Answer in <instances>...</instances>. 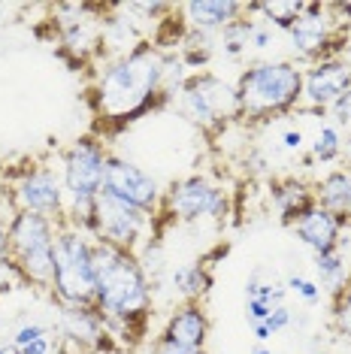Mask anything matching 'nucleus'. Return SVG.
<instances>
[{"instance_id":"34","label":"nucleus","mask_w":351,"mask_h":354,"mask_svg":"<svg viewBox=\"0 0 351 354\" xmlns=\"http://www.w3.org/2000/svg\"><path fill=\"white\" fill-rule=\"evenodd\" d=\"M6 224H0V267H10V233H6Z\"/></svg>"},{"instance_id":"28","label":"nucleus","mask_w":351,"mask_h":354,"mask_svg":"<svg viewBox=\"0 0 351 354\" xmlns=\"http://www.w3.org/2000/svg\"><path fill=\"white\" fill-rule=\"evenodd\" d=\"M273 28L263 25V21H249V34H245V46L249 49H269L273 46Z\"/></svg>"},{"instance_id":"11","label":"nucleus","mask_w":351,"mask_h":354,"mask_svg":"<svg viewBox=\"0 0 351 354\" xmlns=\"http://www.w3.org/2000/svg\"><path fill=\"white\" fill-rule=\"evenodd\" d=\"M327 12H330V6H324V3H306L303 15L288 28L291 49L309 64L336 58V49H339L336 21L339 19H327Z\"/></svg>"},{"instance_id":"6","label":"nucleus","mask_w":351,"mask_h":354,"mask_svg":"<svg viewBox=\"0 0 351 354\" xmlns=\"http://www.w3.org/2000/svg\"><path fill=\"white\" fill-rule=\"evenodd\" d=\"M179 109L200 131L218 133L227 122L239 118L236 85L225 82L215 73H191L185 88L179 91Z\"/></svg>"},{"instance_id":"15","label":"nucleus","mask_w":351,"mask_h":354,"mask_svg":"<svg viewBox=\"0 0 351 354\" xmlns=\"http://www.w3.org/2000/svg\"><path fill=\"white\" fill-rule=\"evenodd\" d=\"M245 3L236 0H191L182 3V21H185L188 34H221L225 28H230L236 19H243Z\"/></svg>"},{"instance_id":"33","label":"nucleus","mask_w":351,"mask_h":354,"mask_svg":"<svg viewBox=\"0 0 351 354\" xmlns=\"http://www.w3.org/2000/svg\"><path fill=\"white\" fill-rule=\"evenodd\" d=\"M79 354H131V351H124L122 345L113 342V339L106 336V339H103L100 345H94V348H88V351H79Z\"/></svg>"},{"instance_id":"21","label":"nucleus","mask_w":351,"mask_h":354,"mask_svg":"<svg viewBox=\"0 0 351 354\" xmlns=\"http://www.w3.org/2000/svg\"><path fill=\"white\" fill-rule=\"evenodd\" d=\"M245 10L252 15H260L263 25L288 30L306 10V0H263V3L254 0V3H245Z\"/></svg>"},{"instance_id":"25","label":"nucleus","mask_w":351,"mask_h":354,"mask_svg":"<svg viewBox=\"0 0 351 354\" xmlns=\"http://www.w3.org/2000/svg\"><path fill=\"white\" fill-rule=\"evenodd\" d=\"M333 327H336L345 339H351V291L348 288L333 294Z\"/></svg>"},{"instance_id":"23","label":"nucleus","mask_w":351,"mask_h":354,"mask_svg":"<svg viewBox=\"0 0 351 354\" xmlns=\"http://www.w3.org/2000/svg\"><path fill=\"white\" fill-rule=\"evenodd\" d=\"M309 158L315 164H333V160L342 158V133L336 124H324L321 131L315 133L312 146H309Z\"/></svg>"},{"instance_id":"16","label":"nucleus","mask_w":351,"mask_h":354,"mask_svg":"<svg viewBox=\"0 0 351 354\" xmlns=\"http://www.w3.org/2000/svg\"><path fill=\"white\" fill-rule=\"evenodd\" d=\"M61 333H64V342L76 345V354H79L106 339L109 324L97 306H64Z\"/></svg>"},{"instance_id":"36","label":"nucleus","mask_w":351,"mask_h":354,"mask_svg":"<svg viewBox=\"0 0 351 354\" xmlns=\"http://www.w3.org/2000/svg\"><path fill=\"white\" fill-rule=\"evenodd\" d=\"M282 142H285V149L288 151H300L303 149V133L300 131H288L282 136Z\"/></svg>"},{"instance_id":"5","label":"nucleus","mask_w":351,"mask_h":354,"mask_svg":"<svg viewBox=\"0 0 351 354\" xmlns=\"http://www.w3.org/2000/svg\"><path fill=\"white\" fill-rule=\"evenodd\" d=\"M91 243L85 230H76L70 224L58 227L55 236V276L52 294L61 306H94V257Z\"/></svg>"},{"instance_id":"38","label":"nucleus","mask_w":351,"mask_h":354,"mask_svg":"<svg viewBox=\"0 0 351 354\" xmlns=\"http://www.w3.org/2000/svg\"><path fill=\"white\" fill-rule=\"evenodd\" d=\"M0 354H19V348L12 342H0Z\"/></svg>"},{"instance_id":"8","label":"nucleus","mask_w":351,"mask_h":354,"mask_svg":"<svg viewBox=\"0 0 351 354\" xmlns=\"http://www.w3.org/2000/svg\"><path fill=\"white\" fill-rule=\"evenodd\" d=\"M10 203L12 212H37L52 221L67 215V194L64 185L49 167H28L10 182Z\"/></svg>"},{"instance_id":"2","label":"nucleus","mask_w":351,"mask_h":354,"mask_svg":"<svg viewBox=\"0 0 351 354\" xmlns=\"http://www.w3.org/2000/svg\"><path fill=\"white\" fill-rule=\"evenodd\" d=\"M94 306L106 324H118L124 333L142 330L151 312V281L142 270L137 252L94 239Z\"/></svg>"},{"instance_id":"19","label":"nucleus","mask_w":351,"mask_h":354,"mask_svg":"<svg viewBox=\"0 0 351 354\" xmlns=\"http://www.w3.org/2000/svg\"><path fill=\"white\" fill-rule=\"evenodd\" d=\"M273 203L278 209V215H282V221L291 227L315 203V191L300 179H278L273 182Z\"/></svg>"},{"instance_id":"29","label":"nucleus","mask_w":351,"mask_h":354,"mask_svg":"<svg viewBox=\"0 0 351 354\" xmlns=\"http://www.w3.org/2000/svg\"><path fill=\"white\" fill-rule=\"evenodd\" d=\"M330 112H333V122H336V127L339 124H351V88L342 94L336 103H333Z\"/></svg>"},{"instance_id":"14","label":"nucleus","mask_w":351,"mask_h":354,"mask_svg":"<svg viewBox=\"0 0 351 354\" xmlns=\"http://www.w3.org/2000/svg\"><path fill=\"white\" fill-rule=\"evenodd\" d=\"M345 221L351 218H339V215L327 212L324 206L312 203L291 224V230L303 245L312 248V254H321V252H330V248L342 245V227H345Z\"/></svg>"},{"instance_id":"9","label":"nucleus","mask_w":351,"mask_h":354,"mask_svg":"<svg viewBox=\"0 0 351 354\" xmlns=\"http://www.w3.org/2000/svg\"><path fill=\"white\" fill-rule=\"evenodd\" d=\"M161 212L176 221H200V218H225L227 215V194L215 188L203 176H188L164 191Z\"/></svg>"},{"instance_id":"30","label":"nucleus","mask_w":351,"mask_h":354,"mask_svg":"<svg viewBox=\"0 0 351 354\" xmlns=\"http://www.w3.org/2000/svg\"><path fill=\"white\" fill-rule=\"evenodd\" d=\"M263 324H267L269 327V333H278V330H285V327H288L291 324V309H288V306H276V309H273V315H269L267 321H263Z\"/></svg>"},{"instance_id":"37","label":"nucleus","mask_w":351,"mask_h":354,"mask_svg":"<svg viewBox=\"0 0 351 354\" xmlns=\"http://www.w3.org/2000/svg\"><path fill=\"white\" fill-rule=\"evenodd\" d=\"M252 333H254V339H258V342L273 339V333H269V327H267V324H252Z\"/></svg>"},{"instance_id":"13","label":"nucleus","mask_w":351,"mask_h":354,"mask_svg":"<svg viewBox=\"0 0 351 354\" xmlns=\"http://www.w3.org/2000/svg\"><path fill=\"white\" fill-rule=\"evenodd\" d=\"M6 233H10V263H15L28 254L55 248L58 221L37 215V212H12L10 224H6Z\"/></svg>"},{"instance_id":"42","label":"nucleus","mask_w":351,"mask_h":354,"mask_svg":"<svg viewBox=\"0 0 351 354\" xmlns=\"http://www.w3.org/2000/svg\"><path fill=\"white\" fill-rule=\"evenodd\" d=\"M254 354H273V351H269V348H258V351H254Z\"/></svg>"},{"instance_id":"26","label":"nucleus","mask_w":351,"mask_h":354,"mask_svg":"<svg viewBox=\"0 0 351 354\" xmlns=\"http://www.w3.org/2000/svg\"><path fill=\"white\" fill-rule=\"evenodd\" d=\"M285 288L297 294L306 306H318V303H321V297H324V291H321V285H318V281H309L303 276H291L288 281H285Z\"/></svg>"},{"instance_id":"32","label":"nucleus","mask_w":351,"mask_h":354,"mask_svg":"<svg viewBox=\"0 0 351 354\" xmlns=\"http://www.w3.org/2000/svg\"><path fill=\"white\" fill-rule=\"evenodd\" d=\"M151 354H206V348H182V345H173L158 336L155 345H151Z\"/></svg>"},{"instance_id":"22","label":"nucleus","mask_w":351,"mask_h":354,"mask_svg":"<svg viewBox=\"0 0 351 354\" xmlns=\"http://www.w3.org/2000/svg\"><path fill=\"white\" fill-rule=\"evenodd\" d=\"M315 272H318V285H321V291L327 294H336L345 288V281L351 276L345 257H342V248H330V252H321L315 254Z\"/></svg>"},{"instance_id":"4","label":"nucleus","mask_w":351,"mask_h":354,"mask_svg":"<svg viewBox=\"0 0 351 354\" xmlns=\"http://www.w3.org/2000/svg\"><path fill=\"white\" fill-rule=\"evenodd\" d=\"M106 160H109V151L97 136H82V140H76L73 146L64 151L61 185H64V194L70 200V206H67L70 227L85 230L94 197L103 191Z\"/></svg>"},{"instance_id":"40","label":"nucleus","mask_w":351,"mask_h":354,"mask_svg":"<svg viewBox=\"0 0 351 354\" xmlns=\"http://www.w3.org/2000/svg\"><path fill=\"white\" fill-rule=\"evenodd\" d=\"M342 149H345V155H348V164H351V133H348V140H345V146H342Z\"/></svg>"},{"instance_id":"3","label":"nucleus","mask_w":351,"mask_h":354,"mask_svg":"<svg viewBox=\"0 0 351 354\" xmlns=\"http://www.w3.org/2000/svg\"><path fill=\"white\" fill-rule=\"evenodd\" d=\"M239 118L267 122L278 118L303 100V70L294 61H258L236 79Z\"/></svg>"},{"instance_id":"1","label":"nucleus","mask_w":351,"mask_h":354,"mask_svg":"<svg viewBox=\"0 0 351 354\" xmlns=\"http://www.w3.org/2000/svg\"><path fill=\"white\" fill-rule=\"evenodd\" d=\"M164 58L151 43H140L133 52L109 61L94 85V109L103 122L127 124L142 112L164 103Z\"/></svg>"},{"instance_id":"31","label":"nucleus","mask_w":351,"mask_h":354,"mask_svg":"<svg viewBox=\"0 0 351 354\" xmlns=\"http://www.w3.org/2000/svg\"><path fill=\"white\" fill-rule=\"evenodd\" d=\"M245 312H249L252 324H263V321L273 315V306H267V303H260V300H245Z\"/></svg>"},{"instance_id":"24","label":"nucleus","mask_w":351,"mask_h":354,"mask_svg":"<svg viewBox=\"0 0 351 354\" xmlns=\"http://www.w3.org/2000/svg\"><path fill=\"white\" fill-rule=\"evenodd\" d=\"M285 294H288V288L282 285V281H260V279H249V285H245V300H260L267 306H285Z\"/></svg>"},{"instance_id":"12","label":"nucleus","mask_w":351,"mask_h":354,"mask_svg":"<svg viewBox=\"0 0 351 354\" xmlns=\"http://www.w3.org/2000/svg\"><path fill=\"white\" fill-rule=\"evenodd\" d=\"M351 88V67L339 58L309 64L303 70V100L318 112H327Z\"/></svg>"},{"instance_id":"17","label":"nucleus","mask_w":351,"mask_h":354,"mask_svg":"<svg viewBox=\"0 0 351 354\" xmlns=\"http://www.w3.org/2000/svg\"><path fill=\"white\" fill-rule=\"evenodd\" d=\"M161 339L182 345V348H206V339H209V315H206L203 303H182L167 318Z\"/></svg>"},{"instance_id":"41","label":"nucleus","mask_w":351,"mask_h":354,"mask_svg":"<svg viewBox=\"0 0 351 354\" xmlns=\"http://www.w3.org/2000/svg\"><path fill=\"white\" fill-rule=\"evenodd\" d=\"M6 179V164H3V158H0V182Z\"/></svg>"},{"instance_id":"39","label":"nucleus","mask_w":351,"mask_h":354,"mask_svg":"<svg viewBox=\"0 0 351 354\" xmlns=\"http://www.w3.org/2000/svg\"><path fill=\"white\" fill-rule=\"evenodd\" d=\"M3 272H12V267H0V276H3ZM3 291H10V288H6V281L0 279V297H3Z\"/></svg>"},{"instance_id":"35","label":"nucleus","mask_w":351,"mask_h":354,"mask_svg":"<svg viewBox=\"0 0 351 354\" xmlns=\"http://www.w3.org/2000/svg\"><path fill=\"white\" fill-rule=\"evenodd\" d=\"M19 354H52V336H43V339L30 342L28 348H21Z\"/></svg>"},{"instance_id":"18","label":"nucleus","mask_w":351,"mask_h":354,"mask_svg":"<svg viewBox=\"0 0 351 354\" xmlns=\"http://www.w3.org/2000/svg\"><path fill=\"white\" fill-rule=\"evenodd\" d=\"M312 191L318 206H324L327 212L339 215V218H351V167L327 173Z\"/></svg>"},{"instance_id":"10","label":"nucleus","mask_w":351,"mask_h":354,"mask_svg":"<svg viewBox=\"0 0 351 354\" xmlns=\"http://www.w3.org/2000/svg\"><path fill=\"white\" fill-rule=\"evenodd\" d=\"M103 191H109V194H115L118 200H124V203L149 212L151 218L161 212V203H164L161 185L151 179L142 167H137L127 158H118V155H109V160H106Z\"/></svg>"},{"instance_id":"27","label":"nucleus","mask_w":351,"mask_h":354,"mask_svg":"<svg viewBox=\"0 0 351 354\" xmlns=\"http://www.w3.org/2000/svg\"><path fill=\"white\" fill-rule=\"evenodd\" d=\"M43 336H49V327L46 324H37V321H25V324H19L15 327V333H12V345L15 348H28L30 342H37V339H43Z\"/></svg>"},{"instance_id":"20","label":"nucleus","mask_w":351,"mask_h":354,"mask_svg":"<svg viewBox=\"0 0 351 354\" xmlns=\"http://www.w3.org/2000/svg\"><path fill=\"white\" fill-rule=\"evenodd\" d=\"M170 285L173 291L182 297L185 303H203V297L212 288V272L206 261H194V263H182L170 272Z\"/></svg>"},{"instance_id":"7","label":"nucleus","mask_w":351,"mask_h":354,"mask_svg":"<svg viewBox=\"0 0 351 354\" xmlns=\"http://www.w3.org/2000/svg\"><path fill=\"white\" fill-rule=\"evenodd\" d=\"M151 224V215L142 212V209L124 203L109 191H100L91 203V212H88V224L85 233L100 243L127 248V252H137L142 236H146Z\"/></svg>"}]
</instances>
